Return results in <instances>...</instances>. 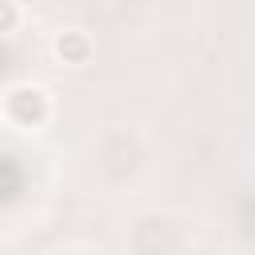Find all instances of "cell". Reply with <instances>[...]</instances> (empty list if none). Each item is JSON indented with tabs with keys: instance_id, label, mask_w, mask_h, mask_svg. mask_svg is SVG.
Segmentation results:
<instances>
[{
	"instance_id": "cell-1",
	"label": "cell",
	"mask_w": 255,
	"mask_h": 255,
	"mask_svg": "<svg viewBox=\"0 0 255 255\" xmlns=\"http://www.w3.org/2000/svg\"><path fill=\"white\" fill-rule=\"evenodd\" d=\"M0 120L16 131H40L52 120V92L44 84H12L0 100Z\"/></svg>"
},
{
	"instance_id": "cell-3",
	"label": "cell",
	"mask_w": 255,
	"mask_h": 255,
	"mask_svg": "<svg viewBox=\"0 0 255 255\" xmlns=\"http://www.w3.org/2000/svg\"><path fill=\"white\" fill-rule=\"evenodd\" d=\"M24 24V8L20 0H0V36H12Z\"/></svg>"
},
{
	"instance_id": "cell-2",
	"label": "cell",
	"mask_w": 255,
	"mask_h": 255,
	"mask_svg": "<svg viewBox=\"0 0 255 255\" xmlns=\"http://www.w3.org/2000/svg\"><path fill=\"white\" fill-rule=\"evenodd\" d=\"M52 56H56V64H64V68H84V64H92V56H96V40H92L84 28H60V32L52 36Z\"/></svg>"
}]
</instances>
